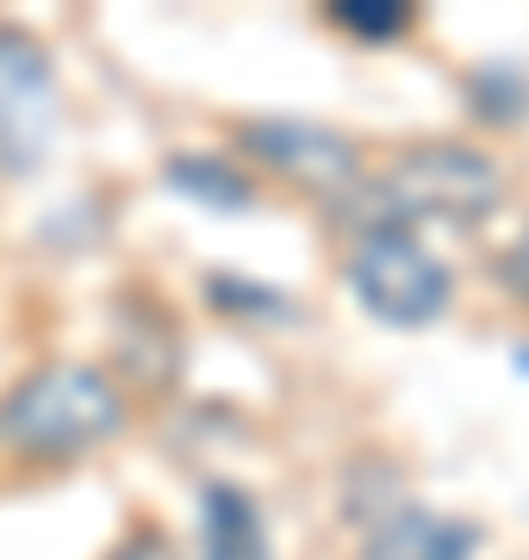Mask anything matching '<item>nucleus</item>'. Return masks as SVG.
I'll return each mask as SVG.
<instances>
[{
    "mask_svg": "<svg viewBox=\"0 0 529 560\" xmlns=\"http://www.w3.org/2000/svg\"><path fill=\"white\" fill-rule=\"evenodd\" d=\"M505 200V168L473 143H411L343 200L362 231H424V224H480Z\"/></svg>",
    "mask_w": 529,
    "mask_h": 560,
    "instance_id": "1",
    "label": "nucleus"
},
{
    "mask_svg": "<svg viewBox=\"0 0 529 560\" xmlns=\"http://www.w3.org/2000/svg\"><path fill=\"white\" fill-rule=\"evenodd\" d=\"M125 430V393L101 361H44L0 393V442L25 460H75Z\"/></svg>",
    "mask_w": 529,
    "mask_h": 560,
    "instance_id": "2",
    "label": "nucleus"
},
{
    "mask_svg": "<svg viewBox=\"0 0 529 560\" xmlns=\"http://www.w3.org/2000/svg\"><path fill=\"white\" fill-rule=\"evenodd\" d=\"M349 293L362 300L367 318L392 330H424L448 312L455 275L443 256H430L418 231H362L349 249Z\"/></svg>",
    "mask_w": 529,
    "mask_h": 560,
    "instance_id": "3",
    "label": "nucleus"
},
{
    "mask_svg": "<svg viewBox=\"0 0 529 560\" xmlns=\"http://www.w3.org/2000/svg\"><path fill=\"white\" fill-rule=\"evenodd\" d=\"M62 81L38 32L0 25V175L25 180L57 156Z\"/></svg>",
    "mask_w": 529,
    "mask_h": 560,
    "instance_id": "4",
    "label": "nucleus"
},
{
    "mask_svg": "<svg viewBox=\"0 0 529 560\" xmlns=\"http://www.w3.org/2000/svg\"><path fill=\"white\" fill-rule=\"evenodd\" d=\"M237 143H244L249 162H262L268 175H281L286 187L318 194L330 206H343L367 180L355 138L330 131V125H311V119H249L237 131Z\"/></svg>",
    "mask_w": 529,
    "mask_h": 560,
    "instance_id": "5",
    "label": "nucleus"
},
{
    "mask_svg": "<svg viewBox=\"0 0 529 560\" xmlns=\"http://www.w3.org/2000/svg\"><path fill=\"white\" fill-rule=\"evenodd\" d=\"M362 548L367 560H473L480 529L461 517H443V511H424V504H399L392 517L367 529Z\"/></svg>",
    "mask_w": 529,
    "mask_h": 560,
    "instance_id": "6",
    "label": "nucleus"
},
{
    "mask_svg": "<svg viewBox=\"0 0 529 560\" xmlns=\"http://www.w3.org/2000/svg\"><path fill=\"white\" fill-rule=\"evenodd\" d=\"M193 560H274L268 548V523L237 480L200 486V536H193Z\"/></svg>",
    "mask_w": 529,
    "mask_h": 560,
    "instance_id": "7",
    "label": "nucleus"
},
{
    "mask_svg": "<svg viewBox=\"0 0 529 560\" xmlns=\"http://www.w3.org/2000/svg\"><path fill=\"white\" fill-rule=\"evenodd\" d=\"M113 337H119L125 368L138 374L143 386H168L175 368H181V337L156 300H119V318H113Z\"/></svg>",
    "mask_w": 529,
    "mask_h": 560,
    "instance_id": "8",
    "label": "nucleus"
},
{
    "mask_svg": "<svg viewBox=\"0 0 529 560\" xmlns=\"http://www.w3.org/2000/svg\"><path fill=\"white\" fill-rule=\"evenodd\" d=\"M163 180L187 206H205V212H249L256 206V180L212 150H175L163 162Z\"/></svg>",
    "mask_w": 529,
    "mask_h": 560,
    "instance_id": "9",
    "label": "nucleus"
},
{
    "mask_svg": "<svg viewBox=\"0 0 529 560\" xmlns=\"http://www.w3.org/2000/svg\"><path fill=\"white\" fill-rule=\"evenodd\" d=\"M468 101H473V113H480V119L510 125L529 106V88H524V75H517V69H505V62H498V69H480V75L468 81Z\"/></svg>",
    "mask_w": 529,
    "mask_h": 560,
    "instance_id": "10",
    "label": "nucleus"
},
{
    "mask_svg": "<svg viewBox=\"0 0 529 560\" xmlns=\"http://www.w3.org/2000/svg\"><path fill=\"white\" fill-rule=\"evenodd\" d=\"M330 20L355 32L367 44H387V38H405L411 32V7H380V0H343V7H330Z\"/></svg>",
    "mask_w": 529,
    "mask_h": 560,
    "instance_id": "11",
    "label": "nucleus"
},
{
    "mask_svg": "<svg viewBox=\"0 0 529 560\" xmlns=\"http://www.w3.org/2000/svg\"><path fill=\"white\" fill-rule=\"evenodd\" d=\"M498 287H505L517 305H529V219H524V231L498 249Z\"/></svg>",
    "mask_w": 529,
    "mask_h": 560,
    "instance_id": "12",
    "label": "nucleus"
},
{
    "mask_svg": "<svg viewBox=\"0 0 529 560\" xmlns=\"http://www.w3.org/2000/svg\"><path fill=\"white\" fill-rule=\"evenodd\" d=\"M106 560H175V548H168L163 529H138V536H125Z\"/></svg>",
    "mask_w": 529,
    "mask_h": 560,
    "instance_id": "13",
    "label": "nucleus"
}]
</instances>
